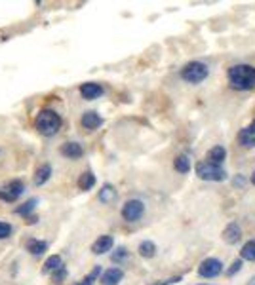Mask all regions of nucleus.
<instances>
[{
    "label": "nucleus",
    "mask_w": 255,
    "mask_h": 285,
    "mask_svg": "<svg viewBox=\"0 0 255 285\" xmlns=\"http://www.w3.org/2000/svg\"><path fill=\"white\" fill-rule=\"evenodd\" d=\"M137 251H139V255L145 257V259H153V257L156 255V246L153 244V242L145 239V242L139 244V249H137Z\"/></svg>",
    "instance_id": "19"
},
{
    "label": "nucleus",
    "mask_w": 255,
    "mask_h": 285,
    "mask_svg": "<svg viewBox=\"0 0 255 285\" xmlns=\"http://www.w3.org/2000/svg\"><path fill=\"white\" fill-rule=\"evenodd\" d=\"M114 246V239L113 236H99V238L94 242V246H92V251L95 253V255H105L107 251H111Z\"/></svg>",
    "instance_id": "9"
},
{
    "label": "nucleus",
    "mask_w": 255,
    "mask_h": 285,
    "mask_svg": "<svg viewBox=\"0 0 255 285\" xmlns=\"http://www.w3.org/2000/svg\"><path fill=\"white\" fill-rule=\"evenodd\" d=\"M145 213V206L141 200H128L124 207H122V217L128 223H135L141 219V215Z\"/></svg>",
    "instance_id": "5"
},
{
    "label": "nucleus",
    "mask_w": 255,
    "mask_h": 285,
    "mask_svg": "<svg viewBox=\"0 0 255 285\" xmlns=\"http://www.w3.org/2000/svg\"><path fill=\"white\" fill-rule=\"evenodd\" d=\"M242 259H246V260H255V239H251V242H248L246 246L242 247Z\"/></svg>",
    "instance_id": "23"
},
{
    "label": "nucleus",
    "mask_w": 255,
    "mask_h": 285,
    "mask_svg": "<svg viewBox=\"0 0 255 285\" xmlns=\"http://www.w3.org/2000/svg\"><path fill=\"white\" fill-rule=\"evenodd\" d=\"M228 82L235 90H251L255 87V67L235 65L228 69Z\"/></svg>",
    "instance_id": "1"
},
{
    "label": "nucleus",
    "mask_w": 255,
    "mask_h": 285,
    "mask_svg": "<svg viewBox=\"0 0 255 285\" xmlns=\"http://www.w3.org/2000/svg\"><path fill=\"white\" fill-rule=\"evenodd\" d=\"M240 238H242V230L236 223H230V225L223 230V239L227 242L228 246H235V244H238V239Z\"/></svg>",
    "instance_id": "11"
},
{
    "label": "nucleus",
    "mask_w": 255,
    "mask_h": 285,
    "mask_svg": "<svg viewBox=\"0 0 255 285\" xmlns=\"http://www.w3.org/2000/svg\"><path fill=\"white\" fill-rule=\"evenodd\" d=\"M10 234H12V226L6 225V223H0V239L8 238Z\"/></svg>",
    "instance_id": "26"
},
{
    "label": "nucleus",
    "mask_w": 255,
    "mask_h": 285,
    "mask_svg": "<svg viewBox=\"0 0 255 285\" xmlns=\"http://www.w3.org/2000/svg\"><path fill=\"white\" fill-rule=\"evenodd\" d=\"M80 93L84 99L94 101L103 95V87H101V84H95V82H86V84H82Z\"/></svg>",
    "instance_id": "8"
},
{
    "label": "nucleus",
    "mask_w": 255,
    "mask_h": 285,
    "mask_svg": "<svg viewBox=\"0 0 255 285\" xmlns=\"http://www.w3.org/2000/svg\"><path fill=\"white\" fill-rule=\"evenodd\" d=\"M174 167L179 173H188V171H190V160H188V156H185V154L177 156V158H175V162H174Z\"/></svg>",
    "instance_id": "22"
},
{
    "label": "nucleus",
    "mask_w": 255,
    "mask_h": 285,
    "mask_svg": "<svg viewBox=\"0 0 255 285\" xmlns=\"http://www.w3.org/2000/svg\"><path fill=\"white\" fill-rule=\"evenodd\" d=\"M225 158H227V150L223 146H214L208 152V162L214 164V166H221L223 162H225Z\"/></svg>",
    "instance_id": "15"
},
{
    "label": "nucleus",
    "mask_w": 255,
    "mask_h": 285,
    "mask_svg": "<svg viewBox=\"0 0 255 285\" xmlns=\"http://www.w3.org/2000/svg\"><path fill=\"white\" fill-rule=\"evenodd\" d=\"M48 249V244L46 242H42V239H31L27 244V251L31 253V255H42V253Z\"/></svg>",
    "instance_id": "20"
},
{
    "label": "nucleus",
    "mask_w": 255,
    "mask_h": 285,
    "mask_svg": "<svg viewBox=\"0 0 255 285\" xmlns=\"http://www.w3.org/2000/svg\"><path fill=\"white\" fill-rule=\"evenodd\" d=\"M251 183L255 185V171H253V175H251Z\"/></svg>",
    "instance_id": "29"
},
{
    "label": "nucleus",
    "mask_w": 255,
    "mask_h": 285,
    "mask_svg": "<svg viewBox=\"0 0 255 285\" xmlns=\"http://www.w3.org/2000/svg\"><path fill=\"white\" fill-rule=\"evenodd\" d=\"M101 124H103V118L97 113H94V111L82 114V126L86 127V129H97Z\"/></svg>",
    "instance_id": "13"
},
{
    "label": "nucleus",
    "mask_w": 255,
    "mask_h": 285,
    "mask_svg": "<svg viewBox=\"0 0 255 285\" xmlns=\"http://www.w3.org/2000/svg\"><path fill=\"white\" fill-rule=\"evenodd\" d=\"M208 65H204L200 61H193V63H187L183 67L181 71V78L188 84H200L204 80L208 78Z\"/></svg>",
    "instance_id": "3"
},
{
    "label": "nucleus",
    "mask_w": 255,
    "mask_h": 285,
    "mask_svg": "<svg viewBox=\"0 0 255 285\" xmlns=\"http://www.w3.org/2000/svg\"><path fill=\"white\" fill-rule=\"evenodd\" d=\"M126 255H128L126 249H124V247H118V249H116V253L113 255V260H120V259H124Z\"/></svg>",
    "instance_id": "28"
},
{
    "label": "nucleus",
    "mask_w": 255,
    "mask_h": 285,
    "mask_svg": "<svg viewBox=\"0 0 255 285\" xmlns=\"http://www.w3.org/2000/svg\"><path fill=\"white\" fill-rule=\"evenodd\" d=\"M240 270H242V260L236 259L235 262H232V266H230V268L227 270V274H228V276H235V274L240 272Z\"/></svg>",
    "instance_id": "27"
},
{
    "label": "nucleus",
    "mask_w": 255,
    "mask_h": 285,
    "mask_svg": "<svg viewBox=\"0 0 255 285\" xmlns=\"http://www.w3.org/2000/svg\"><path fill=\"white\" fill-rule=\"evenodd\" d=\"M55 270H63V259H61L59 255H52L46 260V265H44V272L46 274L55 272Z\"/></svg>",
    "instance_id": "17"
},
{
    "label": "nucleus",
    "mask_w": 255,
    "mask_h": 285,
    "mask_svg": "<svg viewBox=\"0 0 255 285\" xmlns=\"http://www.w3.org/2000/svg\"><path fill=\"white\" fill-rule=\"evenodd\" d=\"M50 177H52V167L48 166V164H44V166H40L36 169V173H34V185L36 186L44 185Z\"/></svg>",
    "instance_id": "16"
},
{
    "label": "nucleus",
    "mask_w": 255,
    "mask_h": 285,
    "mask_svg": "<svg viewBox=\"0 0 255 285\" xmlns=\"http://www.w3.org/2000/svg\"><path fill=\"white\" fill-rule=\"evenodd\" d=\"M122 278H124V272L120 268H109L107 272L103 274L101 281H103V285H118L122 281Z\"/></svg>",
    "instance_id": "14"
},
{
    "label": "nucleus",
    "mask_w": 255,
    "mask_h": 285,
    "mask_svg": "<svg viewBox=\"0 0 255 285\" xmlns=\"http://www.w3.org/2000/svg\"><path fill=\"white\" fill-rule=\"evenodd\" d=\"M61 154L63 156H67V158H80L82 154H84V148H82V145H78V143H74V141H71V143H65V145H61Z\"/></svg>",
    "instance_id": "12"
},
{
    "label": "nucleus",
    "mask_w": 255,
    "mask_h": 285,
    "mask_svg": "<svg viewBox=\"0 0 255 285\" xmlns=\"http://www.w3.org/2000/svg\"><path fill=\"white\" fill-rule=\"evenodd\" d=\"M94 185H95V175L92 171H84L78 177V188L80 190H90Z\"/></svg>",
    "instance_id": "18"
},
{
    "label": "nucleus",
    "mask_w": 255,
    "mask_h": 285,
    "mask_svg": "<svg viewBox=\"0 0 255 285\" xmlns=\"http://www.w3.org/2000/svg\"><path fill=\"white\" fill-rule=\"evenodd\" d=\"M238 141H240V145L246 146V148L255 146V122H251L248 127H244V129L238 133Z\"/></svg>",
    "instance_id": "10"
},
{
    "label": "nucleus",
    "mask_w": 255,
    "mask_h": 285,
    "mask_svg": "<svg viewBox=\"0 0 255 285\" xmlns=\"http://www.w3.org/2000/svg\"><path fill=\"white\" fill-rule=\"evenodd\" d=\"M113 200H116V190H114V186L105 185L99 190V202H103V204H111Z\"/></svg>",
    "instance_id": "21"
},
{
    "label": "nucleus",
    "mask_w": 255,
    "mask_h": 285,
    "mask_svg": "<svg viewBox=\"0 0 255 285\" xmlns=\"http://www.w3.org/2000/svg\"><path fill=\"white\" fill-rule=\"evenodd\" d=\"M99 274H101V268H99V266H95L94 270H92V272L88 274L86 278L82 279V283H80V285H94L95 279L99 278Z\"/></svg>",
    "instance_id": "25"
},
{
    "label": "nucleus",
    "mask_w": 255,
    "mask_h": 285,
    "mask_svg": "<svg viewBox=\"0 0 255 285\" xmlns=\"http://www.w3.org/2000/svg\"><path fill=\"white\" fill-rule=\"evenodd\" d=\"M25 190V185L21 181H10L8 185L0 186V200L2 202H15Z\"/></svg>",
    "instance_id": "6"
},
{
    "label": "nucleus",
    "mask_w": 255,
    "mask_h": 285,
    "mask_svg": "<svg viewBox=\"0 0 255 285\" xmlns=\"http://www.w3.org/2000/svg\"><path fill=\"white\" fill-rule=\"evenodd\" d=\"M196 175L204 181H225L227 179V173L221 166H214L209 162H200L196 166Z\"/></svg>",
    "instance_id": "4"
},
{
    "label": "nucleus",
    "mask_w": 255,
    "mask_h": 285,
    "mask_svg": "<svg viewBox=\"0 0 255 285\" xmlns=\"http://www.w3.org/2000/svg\"><path fill=\"white\" fill-rule=\"evenodd\" d=\"M223 272V262L217 259H206L202 260L200 266H198V274L202 278H215Z\"/></svg>",
    "instance_id": "7"
},
{
    "label": "nucleus",
    "mask_w": 255,
    "mask_h": 285,
    "mask_svg": "<svg viewBox=\"0 0 255 285\" xmlns=\"http://www.w3.org/2000/svg\"><path fill=\"white\" fill-rule=\"evenodd\" d=\"M61 127V116L54 111H40L38 116H36V129L46 135V137H52L55 133L59 131Z\"/></svg>",
    "instance_id": "2"
},
{
    "label": "nucleus",
    "mask_w": 255,
    "mask_h": 285,
    "mask_svg": "<svg viewBox=\"0 0 255 285\" xmlns=\"http://www.w3.org/2000/svg\"><path fill=\"white\" fill-rule=\"evenodd\" d=\"M34 206H36V200H29V202H25L21 207H17L15 213H17V215H29V213L34 209Z\"/></svg>",
    "instance_id": "24"
}]
</instances>
